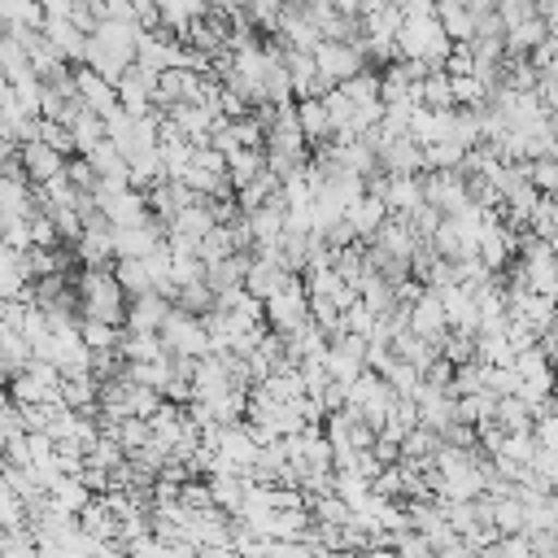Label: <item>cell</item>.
<instances>
[{"label":"cell","mask_w":558,"mask_h":558,"mask_svg":"<svg viewBox=\"0 0 558 558\" xmlns=\"http://www.w3.org/2000/svg\"><path fill=\"white\" fill-rule=\"evenodd\" d=\"M397 52L410 57V61H423V65H445V61H449L453 39L445 35L436 9H423V13H405V17H401Z\"/></svg>","instance_id":"cell-1"},{"label":"cell","mask_w":558,"mask_h":558,"mask_svg":"<svg viewBox=\"0 0 558 558\" xmlns=\"http://www.w3.org/2000/svg\"><path fill=\"white\" fill-rule=\"evenodd\" d=\"M262 310H266V327H270V331L292 336V331L310 318V288H305V279L292 275L279 292H270V296L262 301Z\"/></svg>","instance_id":"cell-2"},{"label":"cell","mask_w":558,"mask_h":558,"mask_svg":"<svg viewBox=\"0 0 558 558\" xmlns=\"http://www.w3.org/2000/svg\"><path fill=\"white\" fill-rule=\"evenodd\" d=\"M344 405H353L366 423H375V427H384V418H388V410L397 405V388L379 375V371H362L353 384H349V397H344Z\"/></svg>","instance_id":"cell-3"},{"label":"cell","mask_w":558,"mask_h":558,"mask_svg":"<svg viewBox=\"0 0 558 558\" xmlns=\"http://www.w3.org/2000/svg\"><path fill=\"white\" fill-rule=\"evenodd\" d=\"M314 57H318V65H323V74H327L331 83H344V78H353L357 70L371 65L357 39H318Z\"/></svg>","instance_id":"cell-4"},{"label":"cell","mask_w":558,"mask_h":558,"mask_svg":"<svg viewBox=\"0 0 558 558\" xmlns=\"http://www.w3.org/2000/svg\"><path fill=\"white\" fill-rule=\"evenodd\" d=\"M405 327L410 331H418V336H427V340H445V331H449V314H445V301H440V292L436 288H423L410 305H405Z\"/></svg>","instance_id":"cell-5"},{"label":"cell","mask_w":558,"mask_h":558,"mask_svg":"<svg viewBox=\"0 0 558 558\" xmlns=\"http://www.w3.org/2000/svg\"><path fill=\"white\" fill-rule=\"evenodd\" d=\"M170 296L166 292H140V296H131V305H126V331H161V323H166V314H170Z\"/></svg>","instance_id":"cell-6"},{"label":"cell","mask_w":558,"mask_h":558,"mask_svg":"<svg viewBox=\"0 0 558 558\" xmlns=\"http://www.w3.org/2000/svg\"><path fill=\"white\" fill-rule=\"evenodd\" d=\"M292 113H296L301 135L310 140V148H318V144H327V140L336 135V126H331V113H327L323 96H301V100H292Z\"/></svg>","instance_id":"cell-7"},{"label":"cell","mask_w":558,"mask_h":558,"mask_svg":"<svg viewBox=\"0 0 558 558\" xmlns=\"http://www.w3.org/2000/svg\"><path fill=\"white\" fill-rule=\"evenodd\" d=\"M344 222L353 227V235L357 240H371L384 222H388V205H384V196H375V192H362L349 209H344Z\"/></svg>","instance_id":"cell-8"},{"label":"cell","mask_w":558,"mask_h":558,"mask_svg":"<svg viewBox=\"0 0 558 558\" xmlns=\"http://www.w3.org/2000/svg\"><path fill=\"white\" fill-rule=\"evenodd\" d=\"M493 418H497L501 432H532L536 427V405L527 397H519V392H501Z\"/></svg>","instance_id":"cell-9"},{"label":"cell","mask_w":558,"mask_h":558,"mask_svg":"<svg viewBox=\"0 0 558 558\" xmlns=\"http://www.w3.org/2000/svg\"><path fill=\"white\" fill-rule=\"evenodd\" d=\"M436 17H440V26H445V35L453 39V44H471L475 39V13L466 9V4H453V0H436Z\"/></svg>","instance_id":"cell-10"},{"label":"cell","mask_w":558,"mask_h":558,"mask_svg":"<svg viewBox=\"0 0 558 558\" xmlns=\"http://www.w3.org/2000/svg\"><path fill=\"white\" fill-rule=\"evenodd\" d=\"M113 275L126 288V296H140V292H153L157 288V279H153V270H148L144 257H118L113 262Z\"/></svg>","instance_id":"cell-11"},{"label":"cell","mask_w":558,"mask_h":558,"mask_svg":"<svg viewBox=\"0 0 558 558\" xmlns=\"http://www.w3.org/2000/svg\"><path fill=\"white\" fill-rule=\"evenodd\" d=\"M549 248H554V253H558V231H554V235H549Z\"/></svg>","instance_id":"cell-12"}]
</instances>
